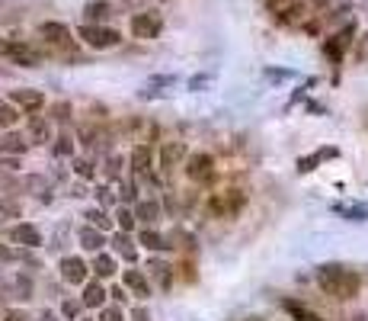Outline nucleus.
I'll list each match as a JSON object with an SVG mask.
<instances>
[{"mask_svg": "<svg viewBox=\"0 0 368 321\" xmlns=\"http://www.w3.org/2000/svg\"><path fill=\"white\" fill-rule=\"evenodd\" d=\"M100 321H125V308L122 305H106V308H100Z\"/></svg>", "mask_w": 368, "mask_h": 321, "instance_id": "2f4dec72", "label": "nucleus"}, {"mask_svg": "<svg viewBox=\"0 0 368 321\" xmlns=\"http://www.w3.org/2000/svg\"><path fill=\"white\" fill-rule=\"evenodd\" d=\"M19 122V110L10 100H0V129H13Z\"/></svg>", "mask_w": 368, "mask_h": 321, "instance_id": "a878e982", "label": "nucleus"}, {"mask_svg": "<svg viewBox=\"0 0 368 321\" xmlns=\"http://www.w3.org/2000/svg\"><path fill=\"white\" fill-rule=\"evenodd\" d=\"M282 308H285L288 315H292V321H324L317 312H310L308 305L295 302V299H285V302H282Z\"/></svg>", "mask_w": 368, "mask_h": 321, "instance_id": "4be33fe9", "label": "nucleus"}, {"mask_svg": "<svg viewBox=\"0 0 368 321\" xmlns=\"http://www.w3.org/2000/svg\"><path fill=\"white\" fill-rule=\"evenodd\" d=\"M10 103H13L19 113L35 116V113L45 106V93L42 90H33V87H19V90H10Z\"/></svg>", "mask_w": 368, "mask_h": 321, "instance_id": "1a4fd4ad", "label": "nucleus"}, {"mask_svg": "<svg viewBox=\"0 0 368 321\" xmlns=\"http://www.w3.org/2000/svg\"><path fill=\"white\" fill-rule=\"evenodd\" d=\"M80 321H93V318H80Z\"/></svg>", "mask_w": 368, "mask_h": 321, "instance_id": "c03bdc74", "label": "nucleus"}, {"mask_svg": "<svg viewBox=\"0 0 368 321\" xmlns=\"http://www.w3.org/2000/svg\"><path fill=\"white\" fill-rule=\"evenodd\" d=\"M29 142L33 145H49L51 138H55V132H51V119H42V116H33V122H29Z\"/></svg>", "mask_w": 368, "mask_h": 321, "instance_id": "dca6fc26", "label": "nucleus"}, {"mask_svg": "<svg viewBox=\"0 0 368 321\" xmlns=\"http://www.w3.org/2000/svg\"><path fill=\"white\" fill-rule=\"evenodd\" d=\"M7 261H19V251H13V247H3V245H0V263H7Z\"/></svg>", "mask_w": 368, "mask_h": 321, "instance_id": "c9c22d12", "label": "nucleus"}, {"mask_svg": "<svg viewBox=\"0 0 368 321\" xmlns=\"http://www.w3.org/2000/svg\"><path fill=\"white\" fill-rule=\"evenodd\" d=\"M119 203H138V186L132 183V180H122L119 183Z\"/></svg>", "mask_w": 368, "mask_h": 321, "instance_id": "c85d7f7f", "label": "nucleus"}, {"mask_svg": "<svg viewBox=\"0 0 368 321\" xmlns=\"http://www.w3.org/2000/svg\"><path fill=\"white\" fill-rule=\"evenodd\" d=\"M352 42H356V23H346L343 29H336L324 42V55L333 61V65H340V61L346 58V51L352 49Z\"/></svg>", "mask_w": 368, "mask_h": 321, "instance_id": "423d86ee", "label": "nucleus"}, {"mask_svg": "<svg viewBox=\"0 0 368 321\" xmlns=\"http://www.w3.org/2000/svg\"><path fill=\"white\" fill-rule=\"evenodd\" d=\"M74 170H77V177H80V180H93V177H96V170H93V164L87 158H74Z\"/></svg>", "mask_w": 368, "mask_h": 321, "instance_id": "c756f323", "label": "nucleus"}, {"mask_svg": "<svg viewBox=\"0 0 368 321\" xmlns=\"http://www.w3.org/2000/svg\"><path fill=\"white\" fill-rule=\"evenodd\" d=\"M93 273H96V279H112L119 273V267H116V257H109L106 251H100V254H93V267H90Z\"/></svg>", "mask_w": 368, "mask_h": 321, "instance_id": "a211bd4d", "label": "nucleus"}, {"mask_svg": "<svg viewBox=\"0 0 368 321\" xmlns=\"http://www.w3.org/2000/svg\"><path fill=\"white\" fill-rule=\"evenodd\" d=\"M186 177L193 183H211L218 177V167H215V158L209 151H195L186 158Z\"/></svg>", "mask_w": 368, "mask_h": 321, "instance_id": "39448f33", "label": "nucleus"}, {"mask_svg": "<svg viewBox=\"0 0 368 321\" xmlns=\"http://www.w3.org/2000/svg\"><path fill=\"white\" fill-rule=\"evenodd\" d=\"M84 17H87V23L96 19V26H103V19L112 17V7H109L106 0H90V3L84 7Z\"/></svg>", "mask_w": 368, "mask_h": 321, "instance_id": "b1692460", "label": "nucleus"}, {"mask_svg": "<svg viewBox=\"0 0 368 321\" xmlns=\"http://www.w3.org/2000/svg\"><path fill=\"white\" fill-rule=\"evenodd\" d=\"M138 241H141V247H148V251H170L173 245H167V238L160 235L157 229H144L141 235H138Z\"/></svg>", "mask_w": 368, "mask_h": 321, "instance_id": "5701e85b", "label": "nucleus"}, {"mask_svg": "<svg viewBox=\"0 0 368 321\" xmlns=\"http://www.w3.org/2000/svg\"><path fill=\"white\" fill-rule=\"evenodd\" d=\"M55 154H58V158H71V154H74V142H71V135L55 138Z\"/></svg>", "mask_w": 368, "mask_h": 321, "instance_id": "7c9ffc66", "label": "nucleus"}, {"mask_svg": "<svg viewBox=\"0 0 368 321\" xmlns=\"http://www.w3.org/2000/svg\"><path fill=\"white\" fill-rule=\"evenodd\" d=\"M80 308H84V302H74V299H64V302H61V315H64L67 321H74L77 315H80Z\"/></svg>", "mask_w": 368, "mask_h": 321, "instance_id": "473e14b6", "label": "nucleus"}, {"mask_svg": "<svg viewBox=\"0 0 368 321\" xmlns=\"http://www.w3.org/2000/svg\"><path fill=\"white\" fill-rule=\"evenodd\" d=\"M132 321H151V312L144 305H138V308H132Z\"/></svg>", "mask_w": 368, "mask_h": 321, "instance_id": "e433bc0d", "label": "nucleus"}, {"mask_svg": "<svg viewBox=\"0 0 368 321\" xmlns=\"http://www.w3.org/2000/svg\"><path fill=\"white\" fill-rule=\"evenodd\" d=\"M128 29H132L134 39H157L160 33H164V19H160V13H154V10H148V13H134L132 23H128Z\"/></svg>", "mask_w": 368, "mask_h": 321, "instance_id": "6e6552de", "label": "nucleus"}, {"mask_svg": "<svg viewBox=\"0 0 368 321\" xmlns=\"http://www.w3.org/2000/svg\"><path fill=\"white\" fill-rule=\"evenodd\" d=\"M128 164H132V174H134V177H151V170H154V154H151V148H148V145H134Z\"/></svg>", "mask_w": 368, "mask_h": 321, "instance_id": "ddd939ff", "label": "nucleus"}, {"mask_svg": "<svg viewBox=\"0 0 368 321\" xmlns=\"http://www.w3.org/2000/svg\"><path fill=\"white\" fill-rule=\"evenodd\" d=\"M134 222H138V219H134V212L128 209V206H119V209H116V225H119V229H122V231H132Z\"/></svg>", "mask_w": 368, "mask_h": 321, "instance_id": "cd10ccee", "label": "nucleus"}, {"mask_svg": "<svg viewBox=\"0 0 368 321\" xmlns=\"http://www.w3.org/2000/svg\"><path fill=\"white\" fill-rule=\"evenodd\" d=\"M324 158H336V148H320L317 154H310V158H301V160H298V170H301V174H308V170H314Z\"/></svg>", "mask_w": 368, "mask_h": 321, "instance_id": "393cba45", "label": "nucleus"}, {"mask_svg": "<svg viewBox=\"0 0 368 321\" xmlns=\"http://www.w3.org/2000/svg\"><path fill=\"white\" fill-rule=\"evenodd\" d=\"M33 148V142L23 135H7L3 142H0V154H7V158H17V154H26Z\"/></svg>", "mask_w": 368, "mask_h": 321, "instance_id": "412c9836", "label": "nucleus"}, {"mask_svg": "<svg viewBox=\"0 0 368 321\" xmlns=\"http://www.w3.org/2000/svg\"><path fill=\"white\" fill-rule=\"evenodd\" d=\"M183 158H189V154H186V145L183 142H167L164 148H160V170L170 174Z\"/></svg>", "mask_w": 368, "mask_h": 321, "instance_id": "2eb2a0df", "label": "nucleus"}, {"mask_svg": "<svg viewBox=\"0 0 368 321\" xmlns=\"http://www.w3.org/2000/svg\"><path fill=\"white\" fill-rule=\"evenodd\" d=\"M247 321H263V318H247Z\"/></svg>", "mask_w": 368, "mask_h": 321, "instance_id": "37998d69", "label": "nucleus"}, {"mask_svg": "<svg viewBox=\"0 0 368 321\" xmlns=\"http://www.w3.org/2000/svg\"><path fill=\"white\" fill-rule=\"evenodd\" d=\"M109 299H112V302H116V305H125V302H128V293H125V286H112V289H109Z\"/></svg>", "mask_w": 368, "mask_h": 321, "instance_id": "f704fd0d", "label": "nucleus"}, {"mask_svg": "<svg viewBox=\"0 0 368 321\" xmlns=\"http://www.w3.org/2000/svg\"><path fill=\"white\" fill-rule=\"evenodd\" d=\"M314 279H317L320 293H326L336 302H349L362 293V277L346 263H320Z\"/></svg>", "mask_w": 368, "mask_h": 321, "instance_id": "f257e3e1", "label": "nucleus"}, {"mask_svg": "<svg viewBox=\"0 0 368 321\" xmlns=\"http://www.w3.org/2000/svg\"><path fill=\"white\" fill-rule=\"evenodd\" d=\"M39 321H58V315H55V312H49V308H45V312L39 315Z\"/></svg>", "mask_w": 368, "mask_h": 321, "instance_id": "ea45409f", "label": "nucleus"}, {"mask_svg": "<svg viewBox=\"0 0 368 321\" xmlns=\"http://www.w3.org/2000/svg\"><path fill=\"white\" fill-rule=\"evenodd\" d=\"M77 238H80V247L90 254H100L103 247H106V231L100 229H93V225H87V229L77 231Z\"/></svg>", "mask_w": 368, "mask_h": 321, "instance_id": "f3484780", "label": "nucleus"}, {"mask_svg": "<svg viewBox=\"0 0 368 321\" xmlns=\"http://www.w3.org/2000/svg\"><path fill=\"white\" fill-rule=\"evenodd\" d=\"M77 39H84V45H90V49H96V51H106V49L122 45V33L109 29V26H96V23L80 26V29H77Z\"/></svg>", "mask_w": 368, "mask_h": 321, "instance_id": "20e7f679", "label": "nucleus"}, {"mask_svg": "<svg viewBox=\"0 0 368 321\" xmlns=\"http://www.w3.org/2000/svg\"><path fill=\"white\" fill-rule=\"evenodd\" d=\"M134 219L144 222V229H154V222L160 219V206H157V199H141V203L134 206Z\"/></svg>", "mask_w": 368, "mask_h": 321, "instance_id": "aec40b11", "label": "nucleus"}, {"mask_svg": "<svg viewBox=\"0 0 368 321\" xmlns=\"http://www.w3.org/2000/svg\"><path fill=\"white\" fill-rule=\"evenodd\" d=\"M359 55H362V58H368V35H365V39H362V42H359Z\"/></svg>", "mask_w": 368, "mask_h": 321, "instance_id": "a19ab883", "label": "nucleus"}, {"mask_svg": "<svg viewBox=\"0 0 368 321\" xmlns=\"http://www.w3.org/2000/svg\"><path fill=\"white\" fill-rule=\"evenodd\" d=\"M247 206V196L243 190H218V193L209 196V203H205V212H209L211 219H237Z\"/></svg>", "mask_w": 368, "mask_h": 321, "instance_id": "f03ea898", "label": "nucleus"}, {"mask_svg": "<svg viewBox=\"0 0 368 321\" xmlns=\"http://www.w3.org/2000/svg\"><path fill=\"white\" fill-rule=\"evenodd\" d=\"M58 270L61 279L71 283V286H87V279H90V267H87L84 257H61Z\"/></svg>", "mask_w": 368, "mask_h": 321, "instance_id": "9d476101", "label": "nucleus"}, {"mask_svg": "<svg viewBox=\"0 0 368 321\" xmlns=\"http://www.w3.org/2000/svg\"><path fill=\"white\" fill-rule=\"evenodd\" d=\"M112 251H116L122 261H128V263H134V257H138V247H134V241H132V235H128V231L112 235Z\"/></svg>", "mask_w": 368, "mask_h": 321, "instance_id": "6ab92c4d", "label": "nucleus"}, {"mask_svg": "<svg viewBox=\"0 0 368 321\" xmlns=\"http://www.w3.org/2000/svg\"><path fill=\"white\" fill-rule=\"evenodd\" d=\"M7 321H29V318H26L23 312H10V315H7Z\"/></svg>", "mask_w": 368, "mask_h": 321, "instance_id": "79ce46f5", "label": "nucleus"}, {"mask_svg": "<svg viewBox=\"0 0 368 321\" xmlns=\"http://www.w3.org/2000/svg\"><path fill=\"white\" fill-rule=\"evenodd\" d=\"M84 219L90 222L93 229H100V231H109V229H112V219H109V215H106L103 209H87Z\"/></svg>", "mask_w": 368, "mask_h": 321, "instance_id": "bb28decb", "label": "nucleus"}, {"mask_svg": "<svg viewBox=\"0 0 368 321\" xmlns=\"http://www.w3.org/2000/svg\"><path fill=\"white\" fill-rule=\"evenodd\" d=\"M106 299H109V289L103 286V279H87L84 296H80L84 308H106Z\"/></svg>", "mask_w": 368, "mask_h": 321, "instance_id": "4468645a", "label": "nucleus"}, {"mask_svg": "<svg viewBox=\"0 0 368 321\" xmlns=\"http://www.w3.org/2000/svg\"><path fill=\"white\" fill-rule=\"evenodd\" d=\"M122 286H125L134 299H141V302H144L148 296H151V279H148V273L134 270V267H132V270L122 273Z\"/></svg>", "mask_w": 368, "mask_h": 321, "instance_id": "f8f14e48", "label": "nucleus"}, {"mask_svg": "<svg viewBox=\"0 0 368 321\" xmlns=\"http://www.w3.org/2000/svg\"><path fill=\"white\" fill-rule=\"evenodd\" d=\"M96 196H100V203H112V190H109L106 183L96 186Z\"/></svg>", "mask_w": 368, "mask_h": 321, "instance_id": "4c0bfd02", "label": "nucleus"}, {"mask_svg": "<svg viewBox=\"0 0 368 321\" xmlns=\"http://www.w3.org/2000/svg\"><path fill=\"white\" fill-rule=\"evenodd\" d=\"M106 174H109L112 180H119V177H122V158H119V154H112V158H109Z\"/></svg>", "mask_w": 368, "mask_h": 321, "instance_id": "72a5a7b5", "label": "nucleus"}, {"mask_svg": "<svg viewBox=\"0 0 368 321\" xmlns=\"http://www.w3.org/2000/svg\"><path fill=\"white\" fill-rule=\"evenodd\" d=\"M0 55L10 58L13 65H23V68H39L42 65V51L23 42V39H0Z\"/></svg>", "mask_w": 368, "mask_h": 321, "instance_id": "7ed1b4c3", "label": "nucleus"}, {"mask_svg": "<svg viewBox=\"0 0 368 321\" xmlns=\"http://www.w3.org/2000/svg\"><path fill=\"white\" fill-rule=\"evenodd\" d=\"M39 35L45 39V45H51L55 51H74V33L67 29L64 23H55V19H49V23L39 26Z\"/></svg>", "mask_w": 368, "mask_h": 321, "instance_id": "0eeeda50", "label": "nucleus"}, {"mask_svg": "<svg viewBox=\"0 0 368 321\" xmlns=\"http://www.w3.org/2000/svg\"><path fill=\"white\" fill-rule=\"evenodd\" d=\"M67 110H71L67 103H58V106H55V113H58V116H55V119H67Z\"/></svg>", "mask_w": 368, "mask_h": 321, "instance_id": "58836bf2", "label": "nucleus"}, {"mask_svg": "<svg viewBox=\"0 0 368 321\" xmlns=\"http://www.w3.org/2000/svg\"><path fill=\"white\" fill-rule=\"evenodd\" d=\"M10 241L19 247H29V251H35V247H42V231L35 229V225H29V222H19V225H13L10 229Z\"/></svg>", "mask_w": 368, "mask_h": 321, "instance_id": "9b49d317", "label": "nucleus"}]
</instances>
